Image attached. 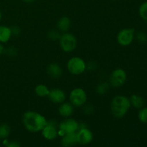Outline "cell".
Returning a JSON list of instances; mask_svg holds the SVG:
<instances>
[{
    "instance_id": "cell-1",
    "label": "cell",
    "mask_w": 147,
    "mask_h": 147,
    "mask_svg": "<svg viewBox=\"0 0 147 147\" xmlns=\"http://www.w3.org/2000/svg\"><path fill=\"white\" fill-rule=\"evenodd\" d=\"M22 122L25 129L32 133L41 131L47 124V120L42 115L32 111H29L24 113Z\"/></svg>"
},
{
    "instance_id": "cell-2",
    "label": "cell",
    "mask_w": 147,
    "mask_h": 147,
    "mask_svg": "<svg viewBox=\"0 0 147 147\" xmlns=\"http://www.w3.org/2000/svg\"><path fill=\"white\" fill-rule=\"evenodd\" d=\"M131 107L130 100L124 96H116L111 103V111L117 119H121L129 111Z\"/></svg>"
},
{
    "instance_id": "cell-3",
    "label": "cell",
    "mask_w": 147,
    "mask_h": 147,
    "mask_svg": "<svg viewBox=\"0 0 147 147\" xmlns=\"http://www.w3.org/2000/svg\"><path fill=\"white\" fill-rule=\"evenodd\" d=\"M59 43L63 51L65 53H71L77 46V39L73 34L63 33L59 38Z\"/></svg>"
},
{
    "instance_id": "cell-4",
    "label": "cell",
    "mask_w": 147,
    "mask_h": 147,
    "mask_svg": "<svg viewBox=\"0 0 147 147\" xmlns=\"http://www.w3.org/2000/svg\"><path fill=\"white\" fill-rule=\"evenodd\" d=\"M67 67L71 74L78 76L84 73L86 69V64L80 57H73L67 61Z\"/></svg>"
},
{
    "instance_id": "cell-5",
    "label": "cell",
    "mask_w": 147,
    "mask_h": 147,
    "mask_svg": "<svg viewBox=\"0 0 147 147\" xmlns=\"http://www.w3.org/2000/svg\"><path fill=\"white\" fill-rule=\"evenodd\" d=\"M70 103L73 106L80 107L83 106L87 100V94L81 88H76L71 90L69 96Z\"/></svg>"
},
{
    "instance_id": "cell-6",
    "label": "cell",
    "mask_w": 147,
    "mask_h": 147,
    "mask_svg": "<svg viewBox=\"0 0 147 147\" xmlns=\"http://www.w3.org/2000/svg\"><path fill=\"white\" fill-rule=\"evenodd\" d=\"M127 76L124 70L121 68L115 69L110 76V84L115 88L123 86L126 81Z\"/></svg>"
},
{
    "instance_id": "cell-7",
    "label": "cell",
    "mask_w": 147,
    "mask_h": 147,
    "mask_svg": "<svg viewBox=\"0 0 147 147\" xmlns=\"http://www.w3.org/2000/svg\"><path fill=\"white\" fill-rule=\"evenodd\" d=\"M134 34L135 31L133 28H125L119 31L116 40L120 45L125 47L131 44L134 39Z\"/></svg>"
},
{
    "instance_id": "cell-8",
    "label": "cell",
    "mask_w": 147,
    "mask_h": 147,
    "mask_svg": "<svg viewBox=\"0 0 147 147\" xmlns=\"http://www.w3.org/2000/svg\"><path fill=\"white\" fill-rule=\"evenodd\" d=\"M80 128L78 122L73 119H67L66 120L63 121L61 122L59 126L58 134H62L60 136H63L65 134H70V133H76L78 131Z\"/></svg>"
},
{
    "instance_id": "cell-9",
    "label": "cell",
    "mask_w": 147,
    "mask_h": 147,
    "mask_svg": "<svg viewBox=\"0 0 147 147\" xmlns=\"http://www.w3.org/2000/svg\"><path fill=\"white\" fill-rule=\"evenodd\" d=\"M78 144L81 145H87L91 143L93 139V133L87 128H81L76 132Z\"/></svg>"
},
{
    "instance_id": "cell-10",
    "label": "cell",
    "mask_w": 147,
    "mask_h": 147,
    "mask_svg": "<svg viewBox=\"0 0 147 147\" xmlns=\"http://www.w3.org/2000/svg\"><path fill=\"white\" fill-rule=\"evenodd\" d=\"M48 98L53 103H62L65 100L66 94L62 89L53 88L50 90Z\"/></svg>"
},
{
    "instance_id": "cell-11",
    "label": "cell",
    "mask_w": 147,
    "mask_h": 147,
    "mask_svg": "<svg viewBox=\"0 0 147 147\" xmlns=\"http://www.w3.org/2000/svg\"><path fill=\"white\" fill-rule=\"evenodd\" d=\"M42 135L47 140H53L58 136V131L53 124H47L41 131Z\"/></svg>"
},
{
    "instance_id": "cell-12",
    "label": "cell",
    "mask_w": 147,
    "mask_h": 147,
    "mask_svg": "<svg viewBox=\"0 0 147 147\" xmlns=\"http://www.w3.org/2000/svg\"><path fill=\"white\" fill-rule=\"evenodd\" d=\"M61 139V145L64 147H70L77 144V137L76 133L65 134L63 135Z\"/></svg>"
},
{
    "instance_id": "cell-13",
    "label": "cell",
    "mask_w": 147,
    "mask_h": 147,
    "mask_svg": "<svg viewBox=\"0 0 147 147\" xmlns=\"http://www.w3.org/2000/svg\"><path fill=\"white\" fill-rule=\"evenodd\" d=\"M47 73L50 77L55 79L59 78L63 74L61 67L57 63H51L47 67Z\"/></svg>"
},
{
    "instance_id": "cell-14",
    "label": "cell",
    "mask_w": 147,
    "mask_h": 147,
    "mask_svg": "<svg viewBox=\"0 0 147 147\" xmlns=\"http://www.w3.org/2000/svg\"><path fill=\"white\" fill-rule=\"evenodd\" d=\"M74 107L70 103H62L59 106L58 113L63 117H69L73 115Z\"/></svg>"
},
{
    "instance_id": "cell-15",
    "label": "cell",
    "mask_w": 147,
    "mask_h": 147,
    "mask_svg": "<svg viewBox=\"0 0 147 147\" xmlns=\"http://www.w3.org/2000/svg\"><path fill=\"white\" fill-rule=\"evenodd\" d=\"M11 36V29L6 26H0V42H7Z\"/></svg>"
},
{
    "instance_id": "cell-16",
    "label": "cell",
    "mask_w": 147,
    "mask_h": 147,
    "mask_svg": "<svg viewBox=\"0 0 147 147\" xmlns=\"http://www.w3.org/2000/svg\"><path fill=\"white\" fill-rule=\"evenodd\" d=\"M57 28L60 32H65L70 27V20L67 17H63L57 22Z\"/></svg>"
},
{
    "instance_id": "cell-17",
    "label": "cell",
    "mask_w": 147,
    "mask_h": 147,
    "mask_svg": "<svg viewBox=\"0 0 147 147\" xmlns=\"http://www.w3.org/2000/svg\"><path fill=\"white\" fill-rule=\"evenodd\" d=\"M129 100H130L131 105H132L136 109H142L144 106V100L143 99V98L139 96V95H132Z\"/></svg>"
},
{
    "instance_id": "cell-18",
    "label": "cell",
    "mask_w": 147,
    "mask_h": 147,
    "mask_svg": "<svg viewBox=\"0 0 147 147\" xmlns=\"http://www.w3.org/2000/svg\"><path fill=\"white\" fill-rule=\"evenodd\" d=\"M34 92H35V94L39 97H46L48 96L50 93V89L45 85L40 84L36 86L34 88Z\"/></svg>"
},
{
    "instance_id": "cell-19",
    "label": "cell",
    "mask_w": 147,
    "mask_h": 147,
    "mask_svg": "<svg viewBox=\"0 0 147 147\" xmlns=\"http://www.w3.org/2000/svg\"><path fill=\"white\" fill-rule=\"evenodd\" d=\"M10 134V127L6 123L0 125V139H6Z\"/></svg>"
},
{
    "instance_id": "cell-20",
    "label": "cell",
    "mask_w": 147,
    "mask_h": 147,
    "mask_svg": "<svg viewBox=\"0 0 147 147\" xmlns=\"http://www.w3.org/2000/svg\"><path fill=\"white\" fill-rule=\"evenodd\" d=\"M139 13L140 17L145 21H147V1L142 3L139 7Z\"/></svg>"
},
{
    "instance_id": "cell-21",
    "label": "cell",
    "mask_w": 147,
    "mask_h": 147,
    "mask_svg": "<svg viewBox=\"0 0 147 147\" xmlns=\"http://www.w3.org/2000/svg\"><path fill=\"white\" fill-rule=\"evenodd\" d=\"M138 118L139 121L144 123H147V107L142 108L139 111Z\"/></svg>"
},
{
    "instance_id": "cell-22",
    "label": "cell",
    "mask_w": 147,
    "mask_h": 147,
    "mask_svg": "<svg viewBox=\"0 0 147 147\" xmlns=\"http://www.w3.org/2000/svg\"><path fill=\"white\" fill-rule=\"evenodd\" d=\"M136 38H137L138 41L140 42L141 43H144L147 41V35L146 33L144 32H139L136 34Z\"/></svg>"
},
{
    "instance_id": "cell-23",
    "label": "cell",
    "mask_w": 147,
    "mask_h": 147,
    "mask_svg": "<svg viewBox=\"0 0 147 147\" xmlns=\"http://www.w3.org/2000/svg\"><path fill=\"white\" fill-rule=\"evenodd\" d=\"M108 89H109V86H107V83H101L98 86V92L100 94H103V93H105L107 91Z\"/></svg>"
},
{
    "instance_id": "cell-24",
    "label": "cell",
    "mask_w": 147,
    "mask_h": 147,
    "mask_svg": "<svg viewBox=\"0 0 147 147\" xmlns=\"http://www.w3.org/2000/svg\"><path fill=\"white\" fill-rule=\"evenodd\" d=\"M60 35L59 34L58 32L55 31V30H52L49 32V37L52 40H57V39L60 38Z\"/></svg>"
},
{
    "instance_id": "cell-25",
    "label": "cell",
    "mask_w": 147,
    "mask_h": 147,
    "mask_svg": "<svg viewBox=\"0 0 147 147\" xmlns=\"http://www.w3.org/2000/svg\"><path fill=\"white\" fill-rule=\"evenodd\" d=\"M20 144H18L16 142H11V143H9V144H7V146L9 147H19L20 146Z\"/></svg>"
},
{
    "instance_id": "cell-26",
    "label": "cell",
    "mask_w": 147,
    "mask_h": 147,
    "mask_svg": "<svg viewBox=\"0 0 147 147\" xmlns=\"http://www.w3.org/2000/svg\"><path fill=\"white\" fill-rule=\"evenodd\" d=\"M22 1L25 3H32V2H34L35 0H22Z\"/></svg>"
},
{
    "instance_id": "cell-27",
    "label": "cell",
    "mask_w": 147,
    "mask_h": 147,
    "mask_svg": "<svg viewBox=\"0 0 147 147\" xmlns=\"http://www.w3.org/2000/svg\"><path fill=\"white\" fill-rule=\"evenodd\" d=\"M3 51H4V48H3V46L1 45V44L0 43V55L3 53Z\"/></svg>"
},
{
    "instance_id": "cell-28",
    "label": "cell",
    "mask_w": 147,
    "mask_h": 147,
    "mask_svg": "<svg viewBox=\"0 0 147 147\" xmlns=\"http://www.w3.org/2000/svg\"><path fill=\"white\" fill-rule=\"evenodd\" d=\"M1 12H0V20H1Z\"/></svg>"
}]
</instances>
